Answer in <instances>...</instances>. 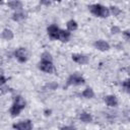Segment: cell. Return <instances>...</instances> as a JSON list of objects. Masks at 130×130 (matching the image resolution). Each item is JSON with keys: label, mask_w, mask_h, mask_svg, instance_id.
I'll return each instance as SVG.
<instances>
[{"label": "cell", "mask_w": 130, "mask_h": 130, "mask_svg": "<svg viewBox=\"0 0 130 130\" xmlns=\"http://www.w3.org/2000/svg\"><path fill=\"white\" fill-rule=\"evenodd\" d=\"M25 105H26L25 100H24L20 94L15 95V96L13 98V103H12L10 109H9V114H10V116H11L12 118L17 117V116L21 113V111L25 108Z\"/></svg>", "instance_id": "cell-1"}, {"label": "cell", "mask_w": 130, "mask_h": 130, "mask_svg": "<svg viewBox=\"0 0 130 130\" xmlns=\"http://www.w3.org/2000/svg\"><path fill=\"white\" fill-rule=\"evenodd\" d=\"M89 11L96 17H102V18H107L110 16L111 12H110V8L100 4V3H95V4H91L88 6Z\"/></svg>", "instance_id": "cell-2"}, {"label": "cell", "mask_w": 130, "mask_h": 130, "mask_svg": "<svg viewBox=\"0 0 130 130\" xmlns=\"http://www.w3.org/2000/svg\"><path fill=\"white\" fill-rule=\"evenodd\" d=\"M85 82V79L84 77L79 74L78 72H74L72 73L71 75H69V77L67 78V81H66V87L68 86H71V85H82L84 84Z\"/></svg>", "instance_id": "cell-3"}, {"label": "cell", "mask_w": 130, "mask_h": 130, "mask_svg": "<svg viewBox=\"0 0 130 130\" xmlns=\"http://www.w3.org/2000/svg\"><path fill=\"white\" fill-rule=\"evenodd\" d=\"M14 57L19 63H25L28 59V52L25 48L19 47L14 51Z\"/></svg>", "instance_id": "cell-4"}, {"label": "cell", "mask_w": 130, "mask_h": 130, "mask_svg": "<svg viewBox=\"0 0 130 130\" xmlns=\"http://www.w3.org/2000/svg\"><path fill=\"white\" fill-rule=\"evenodd\" d=\"M38 68L45 72V73H53L54 72V65L53 61H47V60H41L38 64Z\"/></svg>", "instance_id": "cell-5"}, {"label": "cell", "mask_w": 130, "mask_h": 130, "mask_svg": "<svg viewBox=\"0 0 130 130\" xmlns=\"http://www.w3.org/2000/svg\"><path fill=\"white\" fill-rule=\"evenodd\" d=\"M12 127L14 130H32V123L30 120H24L18 123H14Z\"/></svg>", "instance_id": "cell-6"}, {"label": "cell", "mask_w": 130, "mask_h": 130, "mask_svg": "<svg viewBox=\"0 0 130 130\" xmlns=\"http://www.w3.org/2000/svg\"><path fill=\"white\" fill-rule=\"evenodd\" d=\"M60 29L56 24H51L47 27V32H48V36L51 40H58L59 38V32H60Z\"/></svg>", "instance_id": "cell-7"}, {"label": "cell", "mask_w": 130, "mask_h": 130, "mask_svg": "<svg viewBox=\"0 0 130 130\" xmlns=\"http://www.w3.org/2000/svg\"><path fill=\"white\" fill-rule=\"evenodd\" d=\"M71 58L72 60L77 63V64H80V65H85L88 63L89 59L86 55H83V54H79V53H74L71 55Z\"/></svg>", "instance_id": "cell-8"}, {"label": "cell", "mask_w": 130, "mask_h": 130, "mask_svg": "<svg viewBox=\"0 0 130 130\" xmlns=\"http://www.w3.org/2000/svg\"><path fill=\"white\" fill-rule=\"evenodd\" d=\"M94 48L101 52H106V51H109L110 50V44L107 42V41H104V40H98L94 42L93 44Z\"/></svg>", "instance_id": "cell-9"}, {"label": "cell", "mask_w": 130, "mask_h": 130, "mask_svg": "<svg viewBox=\"0 0 130 130\" xmlns=\"http://www.w3.org/2000/svg\"><path fill=\"white\" fill-rule=\"evenodd\" d=\"M104 101L106 103L107 106L109 107H117L118 106V100L116 98V95L114 94H108L104 98Z\"/></svg>", "instance_id": "cell-10"}, {"label": "cell", "mask_w": 130, "mask_h": 130, "mask_svg": "<svg viewBox=\"0 0 130 130\" xmlns=\"http://www.w3.org/2000/svg\"><path fill=\"white\" fill-rule=\"evenodd\" d=\"M71 38V32L67 29H60V32H59V38L58 40L61 41L62 43H67Z\"/></svg>", "instance_id": "cell-11"}, {"label": "cell", "mask_w": 130, "mask_h": 130, "mask_svg": "<svg viewBox=\"0 0 130 130\" xmlns=\"http://www.w3.org/2000/svg\"><path fill=\"white\" fill-rule=\"evenodd\" d=\"M1 37L5 41H11L14 38V34L10 28H4L1 32Z\"/></svg>", "instance_id": "cell-12"}, {"label": "cell", "mask_w": 130, "mask_h": 130, "mask_svg": "<svg viewBox=\"0 0 130 130\" xmlns=\"http://www.w3.org/2000/svg\"><path fill=\"white\" fill-rule=\"evenodd\" d=\"M26 14L22 11V10H17L12 14V19L14 21H22L25 18Z\"/></svg>", "instance_id": "cell-13"}, {"label": "cell", "mask_w": 130, "mask_h": 130, "mask_svg": "<svg viewBox=\"0 0 130 130\" xmlns=\"http://www.w3.org/2000/svg\"><path fill=\"white\" fill-rule=\"evenodd\" d=\"M79 120L83 123H90L92 121V116L87 112H81L79 114Z\"/></svg>", "instance_id": "cell-14"}, {"label": "cell", "mask_w": 130, "mask_h": 130, "mask_svg": "<svg viewBox=\"0 0 130 130\" xmlns=\"http://www.w3.org/2000/svg\"><path fill=\"white\" fill-rule=\"evenodd\" d=\"M7 6L9 8H11V9L15 10V11L21 10V8H22V2H20V1H9V2H7Z\"/></svg>", "instance_id": "cell-15"}, {"label": "cell", "mask_w": 130, "mask_h": 130, "mask_svg": "<svg viewBox=\"0 0 130 130\" xmlns=\"http://www.w3.org/2000/svg\"><path fill=\"white\" fill-rule=\"evenodd\" d=\"M66 26H67V30H69V31H74V30H76V29L78 28V23H77L75 20L70 19V20L67 21Z\"/></svg>", "instance_id": "cell-16"}, {"label": "cell", "mask_w": 130, "mask_h": 130, "mask_svg": "<svg viewBox=\"0 0 130 130\" xmlns=\"http://www.w3.org/2000/svg\"><path fill=\"white\" fill-rule=\"evenodd\" d=\"M81 95L84 98V99H92L94 96V91L92 88L90 87H86L82 92H81Z\"/></svg>", "instance_id": "cell-17"}, {"label": "cell", "mask_w": 130, "mask_h": 130, "mask_svg": "<svg viewBox=\"0 0 130 130\" xmlns=\"http://www.w3.org/2000/svg\"><path fill=\"white\" fill-rule=\"evenodd\" d=\"M122 87L125 92L130 94V78H127L124 81H122Z\"/></svg>", "instance_id": "cell-18"}, {"label": "cell", "mask_w": 130, "mask_h": 130, "mask_svg": "<svg viewBox=\"0 0 130 130\" xmlns=\"http://www.w3.org/2000/svg\"><path fill=\"white\" fill-rule=\"evenodd\" d=\"M110 12L114 15V16H118L120 13H121V9L117 6H111L110 7Z\"/></svg>", "instance_id": "cell-19"}, {"label": "cell", "mask_w": 130, "mask_h": 130, "mask_svg": "<svg viewBox=\"0 0 130 130\" xmlns=\"http://www.w3.org/2000/svg\"><path fill=\"white\" fill-rule=\"evenodd\" d=\"M41 60H47V61H53V58H52V55L49 53V52H44L42 53L41 55Z\"/></svg>", "instance_id": "cell-20"}, {"label": "cell", "mask_w": 130, "mask_h": 130, "mask_svg": "<svg viewBox=\"0 0 130 130\" xmlns=\"http://www.w3.org/2000/svg\"><path fill=\"white\" fill-rule=\"evenodd\" d=\"M111 32H112V34H119V32H121V29H120L119 26L114 25V26L111 27Z\"/></svg>", "instance_id": "cell-21"}, {"label": "cell", "mask_w": 130, "mask_h": 130, "mask_svg": "<svg viewBox=\"0 0 130 130\" xmlns=\"http://www.w3.org/2000/svg\"><path fill=\"white\" fill-rule=\"evenodd\" d=\"M0 81H1V85H5V83H6V81H7V79L5 78V76H4V74H3V72L1 73V77H0Z\"/></svg>", "instance_id": "cell-22"}, {"label": "cell", "mask_w": 130, "mask_h": 130, "mask_svg": "<svg viewBox=\"0 0 130 130\" xmlns=\"http://www.w3.org/2000/svg\"><path fill=\"white\" fill-rule=\"evenodd\" d=\"M60 130H76V128L73 126H63L60 128Z\"/></svg>", "instance_id": "cell-23"}, {"label": "cell", "mask_w": 130, "mask_h": 130, "mask_svg": "<svg viewBox=\"0 0 130 130\" xmlns=\"http://www.w3.org/2000/svg\"><path fill=\"white\" fill-rule=\"evenodd\" d=\"M47 86L49 87V89H56L58 87V84L57 83H49V84H47Z\"/></svg>", "instance_id": "cell-24"}, {"label": "cell", "mask_w": 130, "mask_h": 130, "mask_svg": "<svg viewBox=\"0 0 130 130\" xmlns=\"http://www.w3.org/2000/svg\"><path fill=\"white\" fill-rule=\"evenodd\" d=\"M123 35H124V37H126L127 39H130V29L124 30V31H123Z\"/></svg>", "instance_id": "cell-25"}, {"label": "cell", "mask_w": 130, "mask_h": 130, "mask_svg": "<svg viewBox=\"0 0 130 130\" xmlns=\"http://www.w3.org/2000/svg\"><path fill=\"white\" fill-rule=\"evenodd\" d=\"M41 4H45V5H50L51 2L50 1H41Z\"/></svg>", "instance_id": "cell-26"}]
</instances>
